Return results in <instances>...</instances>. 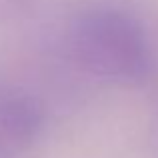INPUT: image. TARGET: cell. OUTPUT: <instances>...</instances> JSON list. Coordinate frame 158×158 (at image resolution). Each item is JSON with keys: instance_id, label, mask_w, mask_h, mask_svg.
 <instances>
[{"instance_id": "1", "label": "cell", "mask_w": 158, "mask_h": 158, "mask_svg": "<svg viewBox=\"0 0 158 158\" xmlns=\"http://www.w3.org/2000/svg\"><path fill=\"white\" fill-rule=\"evenodd\" d=\"M70 52L84 72L106 80L140 82L154 66L144 26L118 8H92L74 20Z\"/></svg>"}, {"instance_id": "2", "label": "cell", "mask_w": 158, "mask_h": 158, "mask_svg": "<svg viewBox=\"0 0 158 158\" xmlns=\"http://www.w3.org/2000/svg\"><path fill=\"white\" fill-rule=\"evenodd\" d=\"M42 128V102L20 86L0 84V146L4 150L30 148Z\"/></svg>"}, {"instance_id": "3", "label": "cell", "mask_w": 158, "mask_h": 158, "mask_svg": "<svg viewBox=\"0 0 158 158\" xmlns=\"http://www.w3.org/2000/svg\"><path fill=\"white\" fill-rule=\"evenodd\" d=\"M30 0H0V22L24 14Z\"/></svg>"}, {"instance_id": "4", "label": "cell", "mask_w": 158, "mask_h": 158, "mask_svg": "<svg viewBox=\"0 0 158 158\" xmlns=\"http://www.w3.org/2000/svg\"><path fill=\"white\" fill-rule=\"evenodd\" d=\"M2 150H4V148H2V146H0V158H4V156H2Z\"/></svg>"}]
</instances>
